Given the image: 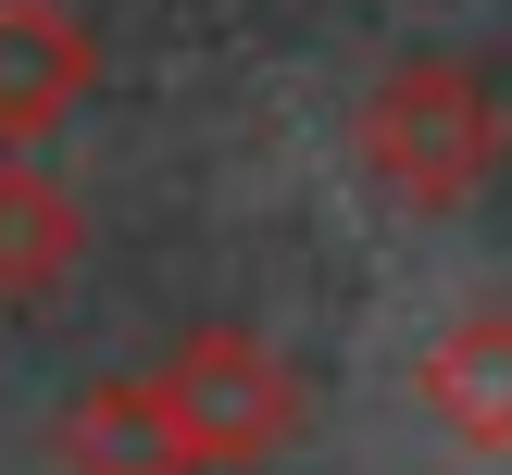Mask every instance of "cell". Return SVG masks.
<instances>
[{
  "instance_id": "obj_1",
  "label": "cell",
  "mask_w": 512,
  "mask_h": 475,
  "mask_svg": "<svg viewBox=\"0 0 512 475\" xmlns=\"http://www.w3.org/2000/svg\"><path fill=\"white\" fill-rule=\"evenodd\" d=\"M500 150H512L500 88L463 50H400L363 88V113H350V163H363V188H388L400 213H463L500 175Z\"/></svg>"
},
{
  "instance_id": "obj_6",
  "label": "cell",
  "mask_w": 512,
  "mask_h": 475,
  "mask_svg": "<svg viewBox=\"0 0 512 475\" xmlns=\"http://www.w3.org/2000/svg\"><path fill=\"white\" fill-rule=\"evenodd\" d=\"M75 263H88V200L63 175H38L25 150H0V313L13 300H50Z\"/></svg>"
},
{
  "instance_id": "obj_2",
  "label": "cell",
  "mask_w": 512,
  "mask_h": 475,
  "mask_svg": "<svg viewBox=\"0 0 512 475\" xmlns=\"http://www.w3.org/2000/svg\"><path fill=\"white\" fill-rule=\"evenodd\" d=\"M150 375H163V400H175V425H188L200 475H263V463H288L300 425H313L300 363L275 338H250V325H188Z\"/></svg>"
},
{
  "instance_id": "obj_3",
  "label": "cell",
  "mask_w": 512,
  "mask_h": 475,
  "mask_svg": "<svg viewBox=\"0 0 512 475\" xmlns=\"http://www.w3.org/2000/svg\"><path fill=\"white\" fill-rule=\"evenodd\" d=\"M100 88V25L75 0H0V150H38Z\"/></svg>"
},
{
  "instance_id": "obj_5",
  "label": "cell",
  "mask_w": 512,
  "mask_h": 475,
  "mask_svg": "<svg viewBox=\"0 0 512 475\" xmlns=\"http://www.w3.org/2000/svg\"><path fill=\"white\" fill-rule=\"evenodd\" d=\"M50 463L63 475H200V450H188V425H175L163 375H100V388L63 400Z\"/></svg>"
},
{
  "instance_id": "obj_4",
  "label": "cell",
  "mask_w": 512,
  "mask_h": 475,
  "mask_svg": "<svg viewBox=\"0 0 512 475\" xmlns=\"http://www.w3.org/2000/svg\"><path fill=\"white\" fill-rule=\"evenodd\" d=\"M413 400H425L438 438L512 463V300H475V313H450L438 338L413 350Z\"/></svg>"
}]
</instances>
